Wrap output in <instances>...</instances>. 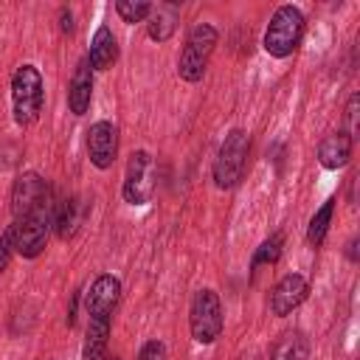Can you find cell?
<instances>
[{
    "mask_svg": "<svg viewBox=\"0 0 360 360\" xmlns=\"http://www.w3.org/2000/svg\"><path fill=\"white\" fill-rule=\"evenodd\" d=\"M118 295H121V281L110 273H101L93 284H90V292H87V323H110L112 318V309L118 304Z\"/></svg>",
    "mask_w": 360,
    "mask_h": 360,
    "instance_id": "9",
    "label": "cell"
},
{
    "mask_svg": "<svg viewBox=\"0 0 360 360\" xmlns=\"http://www.w3.org/2000/svg\"><path fill=\"white\" fill-rule=\"evenodd\" d=\"M59 28H62V34H70L73 31V14H70V8H59Z\"/></svg>",
    "mask_w": 360,
    "mask_h": 360,
    "instance_id": "24",
    "label": "cell"
},
{
    "mask_svg": "<svg viewBox=\"0 0 360 360\" xmlns=\"http://www.w3.org/2000/svg\"><path fill=\"white\" fill-rule=\"evenodd\" d=\"M248 152H250V135L245 129H231L225 135V141L219 143V152H217V160H214L217 188H233L242 180Z\"/></svg>",
    "mask_w": 360,
    "mask_h": 360,
    "instance_id": "3",
    "label": "cell"
},
{
    "mask_svg": "<svg viewBox=\"0 0 360 360\" xmlns=\"http://www.w3.org/2000/svg\"><path fill=\"white\" fill-rule=\"evenodd\" d=\"M281 245H284V236H281V233L267 236V239H264V242L256 248L250 267L256 270V267H262V264H276V262H278V256H281Z\"/></svg>",
    "mask_w": 360,
    "mask_h": 360,
    "instance_id": "19",
    "label": "cell"
},
{
    "mask_svg": "<svg viewBox=\"0 0 360 360\" xmlns=\"http://www.w3.org/2000/svg\"><path fill=\"white\" fill-rule=\"evenodd\" d=\"M307 295H309V281L298 273H287L270 292V312L284 318L292 309H298L307 301Z\"/></svg>",
    "mask_w": 360,
    "mask_h": 360,
    "instance_id": "11",
    "label": "cell"
},
{
    "mask_svg": "<svg viewBox=\"0 0 360 360\" xmlns=\"http://www.w3.org/2000/svg\"><path fill=\"white\" fill-rule=\"evenodd\" d=\"M146 20H149V37H152L155 42H166V39L174 34V28H177L180 6L172 3V0H163V3L152 6V11H149Z\"/></svg>",
    "mask_w": 360,
    "mask_h": 360,
    "instance_id": "16",
    "label": "cell"
},
{
    "mask_svg": "<svg viewBox=\"0 0 360 360\" xmlns=\"http://www.w3.org/2000/svg\"><path fill=\"white\" fill-rule=\"evenodd\" d=\"M138 360H166V346L160 340H146L138 352Z\"/></svg>",
    "mask_w": 360,
    "mask_h": 360,
    "instance_id": "21",
    "label": "cell"
},
{
    "mask_svg": "<svg viewBox=\"0 0 360 360\" xmlns=\"http://www.w3.org/2000/svg\"><path fill=\"white\" fill-rule=\"evenodd\" d=\"M84 217H87V200H84L82 194L65 197V200L53 208V231H56V236H59L62 242L73 239V236L79 233Z\"/></svg>",
    "mask_w": 360,
    "mask_h": 360,
    "instance_id": "12",
    "label": "cell"
},
{
    "mask_svg": "<svg viewBox=\"0 0 360 360\" xmlns=\"http://www.w3.org/2000/svg\"><path fill=\"white\" fill-rule=\"evenodd\" d=\"M352 138L340 129V132H332V135H326L323 141H321V146H318V160H321V166L323 169H343L346 163H349V158H352Z\"/></svg>",
    "mask_w": 360,
    "mask_h": 360,
    "instance_id": "15",
    "label": "cell"
},
{
    "mask_svg": "<svg viewBox=\"0 0 360 360\" xmlns=\"http://www.w3.org/2000/svg\"><path fill=\"white\" fill-rule=\"evenodd\" d=\"M309 357V340L304 332H284L270 352V360H307Z\"/></svg>",
    "mask_w": 360,
    "mask_h": 360,
    "instance_id": "17",
    "label": "cell"
},
{
    "mask_svg": "<svg viewBox=\"0 0 360 360\" xmlns=\"http://www.w3.org/2000/svg\"><path fill=\"white\" fill-rule=\"evenodd\" d=\"M53 208H42L34 211L28 217H20L11 222V236H14V253H20L22 259H37L45 250L48 242V231L53 228Z\"/></svg>",
    "mask_w": 360,
    "mask_h": 360,
    "instance_id": "7",
    "label": "cell"
},
{
    "mask_svg": "<svg viewBox=\"0 0 360 360\" xmlns=\"http://www.w3.org/2000/svg\"><path fill=\"white\" fill-rule=\"evenodd\" d=\"M11 253H14V236H11V225H8V228H6V233L0 236V273L6 270V264H8Z\"/></svg>",
    "mask_w": 360,
    "mask_h": 360,
    "instance_id": "22",
    "label": "cell"
},
{
    "mask_svg": "<svg viewBox=\"0 0 360 360\" xmlns=\"http://www.w3.org/2000/svg\"><path fill=\"white\" fill-rule=\"evenodd\" d=\"M304 37V14L295 6H278L267 22L264 31V51L276 59H287L290 53H295V48L301 45Z\"/></svg>",
    "mask_w": 360,
    "mask_h": 360,
    "instance_id": "1",
    "label": "cell"
},
{
    "mask_svg": "<svg viewBox=\"0 0 360 360\" xmlns=\"http://www.w3.org/2000/svg\"><path fill=\"white\" fill-rule=\"evenodd\" d=\"M42 73L34 65H20L11 76V107L20 127H31L42 112Z\"/></svg>",
    "mask_w": 360,
    "mask_h": 360,
    "instance_id": "2",
    "label": "cell"
},
{
    "mask_svg": "<svg viewBox=\"0 0 360 360\" xmlns=\"http://www.w3.org/2000/svg\"><path fill=\"white\" fill-rule=\"evenodd\" d=\"M51 205H53L51 202V188L37 172H22L14 180V188H11V214H14V219L28 217V214L42 211V208H51Z\"/></svg>",
    "mask_w": 360,
    "mask_h": 360,
    "instance_id": "8",
    "label": "cell"
},
{
    "mask_svg": "<svg viewBox=\"0 0 360 360\" xmlns=\"http://www.w3.org/2000/svg\"><path fill=\"white\" fill-rule=\"evenodd\" d=\"M188 329H191V338L202 346L214 343L222 335V307L214 290L202 287L194 292L191 309H188Z\"/></svg>",
    "mask_w": 360,
    "mask_h": 360,
    "instance_id": "6",
    "label": "cell"
},
{
    "mask_svg": "<svg viewBox=\"0 0 360 360\" xmlns=\"http://www.w3.org/2000/svg\"><path fill=\"white\" fill-rule=\"evenodd\" d=\"M217 39H219V34L208 22H200V25L191 28V34H188V39L183 45L180 62H177V73H180L183 82L194 84V82L202 79V73L208 68V59H211V53L217 48Z\"/></svg>",
    "mask_w": 360,
    "mask_h": 360,
    "instance_id": "4",
    "label": "cell"
},
{
    "mask_svg": "<svg viewBox=\"0 0 360 360\" xmlns=\"http://www.w3.org/2000/svg\"><path fill=\"white\" fill-rule=\"evenodd\" d=\"M155 191H158V166H155V158L146 149H138V152L129 155L121 194H124V200L129 205H146V202H152Z\"/></svg>",
    "mask_w": 360,
    "mask_h": 360,
    "instance_id": "5",
    "label": "cell"
},
{
    "mask_svg": "<svg viewBox=\"0 0 360 360\" xmlns=\"http://www.w3.org/2000/svg\"><path fill=\"white\" fill-rule=\"evenodd\" d=\"M332 214H335V197H329L318 211L315 217L309 219V228H307V242L312 248H321L323 239H326V231H329V222H332Z\"/></svg>",
    "mask_w": 360,
    "mask_h": 360,
    "instance_id": "18",
    "label": "cell"
},
{
    "mask_svg": "<svg viewBox=\"0 0 360 360\" xmlns=\"http://www.w3.org/2000/svg\"><path fill=\"white\" fill-rule=\"evenodd\" d=\"M87 155L96 169H110L118 155V127L112 121H96L87 129Z\"/></svg>",
    "mask_w": 360,
    "mask_h": 360,
    "instance_id": "10",
    "label": "cell"
},
{
    "mask_svg": "<svg viewBox=\"0 0 360 360\" xmlns=\"http://www.w3.org/2000/svg\"><path fill=\"white\" fill-rule=\"evenodd\" d=\"M346 256H349L352 262H357V236L349 239V245H346Z\"/></svg>",
    "mask_w": 360,
    "mask_h": 360,
    "instance_id": "25",
    "label": "cell"
},
{
    "mask_svg": "<svg viewBox=\"0 0 360 360\" xmlns=\"http://www.w3.org/2000/svg\"><path fill=\"white\" fill-rule=\"evenodd\" d=\"M115 11L124 22H143L152 11V3H146V0H118Z\"/></svg>",
    "mask_w": 360,
    "mask_h": 360,
    "instance_id": "20",
    "label": "cell"
},
{
    "mask_svg": "<svg viewBox=\"0 0 360 360\" xmlns=\"http://www.w3.org/2000/svg\"><path fill=\"white\" fill-rule=\"evenodd\" d=\"M239 360H256V357H253V354H245V357H239Z\"/></svg>",
    "mask_w": 360,
    "mask_h": 360,
    "instance_id": "26",
    "label": "cell"
},
{
    "mask_svg": "<svg viewBox=\"0 0 360 360\" xmlns=\"http://www.w3.org/2000/svg\"><path fill=\"white\" fill-rule=\"evenodd\" d=\"M357 104H360V96L354 93V96L349 98V104H346V124H349V127L343 129V132H346V135H349L352 141H354V132H357V129H354V118H357Z\"/></svg>",
    "mask_w": 360,
    "mask_h": 360,
    "instance_id": "23",
    "label": "cell"
},
{
    "mask_svg": "<svg viewBox=\"0 0 360 360\" xmlns=\"http://www.w3.org/2000/svg\"><path fill=\"white\" fill-rule=\"evenodd\" d=\"M118 59V42L115 34L110 31V25H98L93 39H90V51H87V62L93 70H110Z\"/></svg>",
    "mask_w": 360,
    "mask_h": 360,
    "instance_id": "14",
    "label": "cell"
},
{
    "mask_svg": "<svg viewBox=\"0 0 360 360\" xmlns=\"http://www.w3.org/2000/svg\"><path fill=\"white\" fill-rule=\"evenodd\" d=\"M90 98H93V68L87 62V56L76 65L70 87H68V107L73 115H84L90 110Z\"/></svg>",
    "mask_w": 360,
    "mask_h": 360,
    "instance_id": "13",
    "label": "cell"
}]
</instances>
